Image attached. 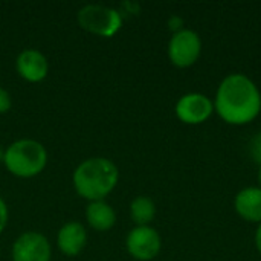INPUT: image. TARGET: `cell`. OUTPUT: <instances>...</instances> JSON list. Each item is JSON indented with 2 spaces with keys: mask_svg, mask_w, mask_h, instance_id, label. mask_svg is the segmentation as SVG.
Here are the masks:
<instances>
[{
  "mask_svg": "<svg viewBox=\"0 0 261 261\" xmlns=\"http://www.w3.org/2000/svg\"><path fill=\"white\" fill-rule=\"evenodd\" d=\"M214 109L231 125H245L254 121L261 110V93L255 83L243 73H231L220 83Z\"/></svg>",
  "mask_w": 261,
  "mask_h": 261,
  "instance_id": "obj_1",
  "label": "cell"
},
{
  "mask_svg": "<svg viewBox=\"0 0 261 261\" xmlns=\"http://www.w3.org/2000/svg\"><path fill=\"white\" fill-rule=\"evenodd\" d=\"M118 167L106 158H90L73 171V187L78 196L90 202L104 200L116 187Z\"/></svg>",
  "mask_w": 261,
  "mask_h": 261,
  "instance_id": "obj_2",
  "label": "cell"
},
{
  "mask_svg": "<svg viewBox=\"0 0 261 261\" xmlns=\"http://www.w3.org/2000/svg\"><path fill=\"white\" fill-rule=\"evenodd\" d=\"M3 164L11 174L29 179L44 170L47 164V151L38 141L20 139L5 150Z\"/></svg>",
  "mask_w": 261,
  "mask_h": 261,
  "instance_id": "obj_3",
  "label": "cell"
},
{
  "mask_svg": "<svg viewBox=\"0 0 261 261\" xmlns=\"http://www.w3.org/2000/svg\"><path fill=\"white\" fill-rule=\"evenodd\" d=\"M78 23L83 29L98 37H113L122 26L118 9L104 5H86L78 11Z\"/></svg>",
  "mask_w": 261,
  "mask_h": 261,
  "instance_id": "obj_4",
  "label": "cell"
},
{
  "mask_svg": "<svg viewBox=\"0 0 261 261\" xmlns=\"http://www.w3.org/2000/svg\"><path fill=\"white\" fill-rule=\"evenodd\" d=\"M202 54V40L197 32L193 29H182L173 34L168 43V57L170 61L180 67L193 66Z\"/></svg>",
  "mask_w": 261,
  "mask_h": 261,
  "instance_id": "obj_5",
  "label": "cell"
},
{
  "mask_svg": "<svg viewBox=\"0 0 261 261\" xmlns=\"http://www.w3.org/2000/svg\"><path fill=\"white\" fill-rule=\"evenodd\" d=\"M127 251L139 261H150L161 252V236L151 226H136L127 236Z\"/></svg>",
  "mask_w": 261,
  "mask_h": 261,
  "instance_id": "obj_6",
  "label": "cell"
},
{
  "mask_svg": "<svg viewBox=\"0 0 261 261\" xmlns=\"http://www.w3.org/2000/svg\"><path fill=\"white\" fill-rule=\"evenodd\" d=\"M49 240L40 232L21 234L12 246V261H50Z\"/></svg>",
  "mask_w": 261,
  "mask_h": 261,
  "instance_id": "obj_7",
  "label": "cell"
},
{
  "mask_svg": "<svg viewBox=\"0 0 261 261\" xmlns=\"http://www.w3.org/2000/svg\"><path fill=\"white\" fill-rule=\"evenodd\" d=\"M214 102L202 93H187L176 104L177 118L190 125H197L211 118Z\"/></svg>",
  "mask_w": 261,
  "mask_h": 261,
  "instance_id": "obj_8",
  "label": "cell"
},
{
  "mask_svg": "<svg viewBox=\"0 0 261 261\" xmlns=\"http://www.w3.org/2000/svg\"><path fill=\"white\" fill-rule=\"evenodd\" d=\"M18 75L29 83H40L49 73L47 58L37 49H24L15 60Z\"/></svg>",
  "mask_w": 261,
  "mask_h": 261,
  "instance_id": "obj_9",
  "label": "cell"
},
{
  "mask_svg": "<svg viewBox=\"0 0 261 261\" xmlns=\"http://www.w3.org/2000/svg\"><path fill=\"white\" fill-rule=\"evenodd\" d=\"M87 242V232L86 228L78 223V222H69L57 234V246L58 249L67 255V257H75L78 255Z\"/></svg>",
  "mask_w": 261,
  "mask_h": 261,
  "instance_id": "obj_10",
  "label": "cell"
},
{
  "mask_svg": "<svg viewBox=\"0 0 261 261\" xmlns=\"http://www.w3.org/2000/svg\"><path fill=\"white\" fill-rule=\"evenodd\" d=\"M237 214L252 223H261V188L249 187L242 190L234 200Z\"/></svg>",
  "mask_w": 261,
  "mask_h": 261,
  "instance_id": "obj_11",
  "label": "cell"
},
{
  "mask_svg": "<svg viewBox=\"0 0 261 261\" xmlns=\"http://www.w3.org/2000/svg\"><path fill=\"white\" fill-rule=\"evenodd\" d=\"M86 219H87V223L95 231L104 232V231H109L115 226L116 213L107 202L98 200V202L89 203V206L86 208Z\"/></svg>",
  "mask_w": 261,
  "mask_h": 261,
  "instance_id": "obj_12",
  "label": "cell"
},
{
  "mask_svg": "<svg viewBox=\"0 0 261 261\" xmlns=\"http://www.w3.org/2000/svg\"><path fill=\"white\" fill-rule=\"evenodd\" d=\"M156 216V205L147 196L136 197L130 205V217L138 226H148Z\"/></svg>",
  "mask_w": 261,
  "mask_h": 261,
  "instance_id": "obj_13",
  "label": "cell"
},
{
  "mask_svg": "<svg viewBox=\"0 0 261 261\" xmlns=\"http://www.w3.org/2000/svg\"><path fill=\"white\" fill-rule=\"evenodd\" d=\"M249 153H251L252 159L261 165V133H257L252 138V141L249 144Z\"/></svg>",
  "mask_w": 261,
  "mask_h": 261,
  "instance_id": "obj_14",
  "label": "cell"
},
{
  "mask_svg": "<svg viewBox=\"0 0 261 261\" xmlns=\"http://www.w3.org/2000/svg\"><path fill=\"white\" fill-rule=\"evenodd\" d=\"M12 106V99L8 90H5L3 87H0V115L6 113Z\"/></svg>",
  "mask_w": 261,
  "mask_h": 261,
  "instance_id": "obj_15",
  "label": "cell"
},
{
  "mask_svg": "<svg viewBox=\"0 0 261 261\" xmlns=\"http://www.w3.org/2000/svg\"><path fill=\"white\" fill-rule=\"evenodd\" d=\"M8 217H9L8 206H6L5 200H3V199H0V234H2V232H3V229L6 228Z\"/></svg>",
  "mask_w": 261,
  "mask_h": 261,
  "instance_id": "obj_16",
  "label": "cell"
},
{
  "mask_svg": "<svg viewBox=\"0 0 261 261\" xmlns=\"http://www.w3.org/2000/svg\"><path fill=\"white\" fill-rule=\"evenodd\" d=\"M168 28H170L174 34L179 32V31H182V29H184V20H182V17L173 15V17L168 20Z\"/></svg>",
  "mask_w": 261,
  "mask_h": 261,
  "instance_id": "obj_17",
  "label": "cell"
},
{
  "mask_svg": "<svg viewBox=\"0 0 261 261\" xmlns=\"http://www.w3.org/2000/svg\"><path fill=\"white\" fill-rule=\"evenodd\" d=\"M255 246H257L258 252L261 254V223L260 226H258V229H257V234H255Z\"/></svg>",
  "mask_w": 261,
  "mask_h": 261,
  "instance_id": "obj_18",
  "label": "cell"
},
{
  "mask_svg": "<svg viewBox=\"0 0 261 261\" xmlns=\"http://www.w3.org/2000/svg\"><path fill=\"white\" fill-rule=\"evenodd\" d=\"M3 159H5V150L0 147V162H3Z\"/></svg>",
  "mask_w": 261,
  "mask_h": 261,
  "instance_id": "obj_19",
  "label": "cell"
},
{
  "mask_svg": "<svg viewBox=\"0 0 261 261\" xmlns=\"http://www.w3.org/2000/svg\"><path fill=\"white\" fill-rule=\"evenodd\" d=\"M258 182H260V185H261V165H260V170H258Z\"/></svg>",
  "mask_w": 261,
  "mask_h": 261,
  "instance_id": "obj_20",
  "label": "cell"
}]
</instances>
